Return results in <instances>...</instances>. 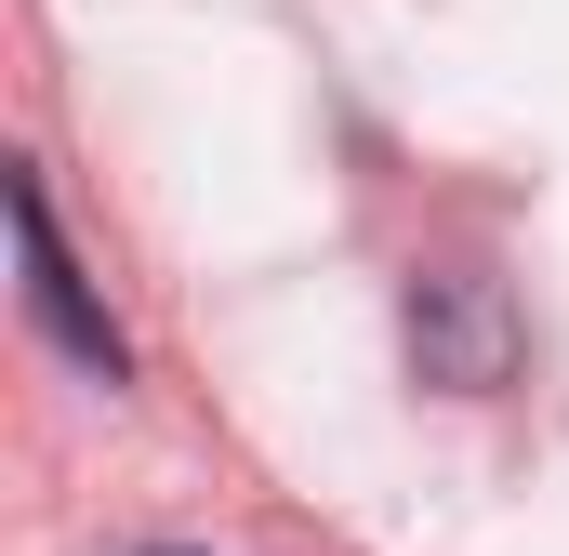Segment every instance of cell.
<instances>
[{"label": "cell", "mask_w": 569, "mask_h": 556, "mask_svg": "<svg viewBox=\"0 0 569 556\" xmlns=\"http://www.w3.org/2000/svg\"><path fill=\"white\" fill-rule=\"evenodd\" d=\"M411 358H425V385H450V398H490V385L517 371V305H503V278L425 266L411 278Z\"/></svg>", "instance_id": "obj_1"}, {"label": "cell", "mask_w": 569, "mask_h": 556, "mask_svg": "<svg viewBox=\"0 0 569 556\" xmlns=\"http://www.w3.org/2000/svg\"><path fill=\"white\" fill-rule=\"evenodd\" d=\"M13 252H27V318L93 371V385H133V345H120V318L93 305V278H80V252L53 239V199H40V172H13Z\"/></svg>", "instance_id": "obj_2"}]
</instances>
